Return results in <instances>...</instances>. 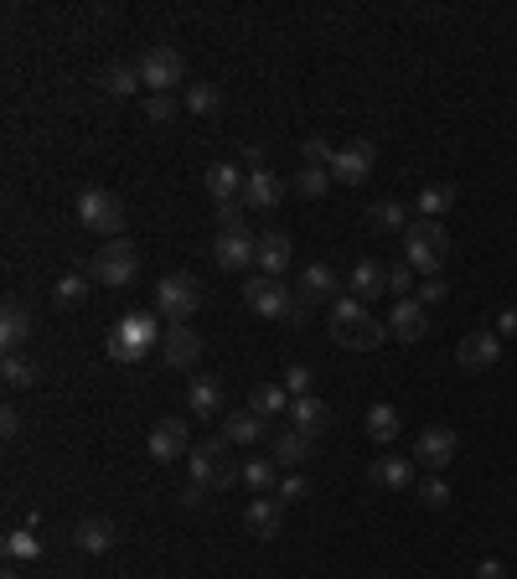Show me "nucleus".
Listing matches in <instances>:
<instances>
[{"mask_svg":"<svg viewBox=\"0 0 517 579\" xmlns=\"http://www.w3.org/2000/svg\"><path fill=\"white\" fill-rule=\"evenodd\" d=\"M326 321H331V337H337V347H352V352H373V347L388 337V326L362 311L357 295H337V300H331V316H326Z\"/></svg>","mask_w":517,"mask_h":579,"instance_id":"obj_1","label":"nucleus"},{"mask_svg":"<svg viewBox=\"0 0 517 579\" xmlns=\"http://www.w3.org/2000/svg\"><path fill=\"white\" fill-rule=\"evenodd\" d=\"M161 337H166V331H156V316H150V311H130L125 321L114 326L109 357H114V362H125V368H135V362H145L150 352H156Z\"/></svg>","mask_w":517,"mask_h":579,"instance_id":"obj_2","label":"nucleus"},{"mask_svg":"<svg viewBox=\"0 0 517 579\" xmlns=\"http://www.w3.org/2000/svg\"><path fill=\"white\" fill-rule=\"evenodd\" d=\"M404 259L414 264V274H440V264H445V254H450V238H445V223H430V218H414L409 228H404Z\"/></svg>","mask_w":517,"mask_h":579,"instance_id":"obj_3","label":"nucleus"},{"mask_svg":"<svg viewBox=\"0 0 517 579\" xmlns=\"http://www.w3.org/2000/svg\"><path fill=\"white\" fill-rule=\"evenodd\" d=\"M202 306V285L192 280V274H166V280H156V316L171 321V326H187Z\"/></svg>","mask_w":517,"mask_h":579,"instance_id":"obj_4","label":"nucleus"},{"mask_svg":"<svg viewBox=\"0 0 517 579\" xmlns=\"http://www.w3.org/2000/svg\"><path fill=\"white\" fill-rule=\"evenodd\" d=\"M187 466H192V481L207 486V492H223V486H233L243 471L233 466V455H228V440H202L192 455H187Z\"/></svg>","mask_w":517,"mask_h":579,"instance_id":"obj_5","label":"nucleus"},{"mask_svg":"<svg viewBox=\"0 0 517 579\" xmlns=\"http://www.w3.org/2000/svg\"><path fill=\"white\" fill-rule=\"evenodd\" d=\"M73 212H78L83 228H94V233H104V238L125 233V207H119V197L104 192V187H83L78 202H73Z\"/></svg>","mask_w":517,"mask_h":579,"instance_id":"obj_6","label":"nucleus"},{"mask_svg":"<svg viewBox=\"0 0 517 579\" xmlns=\"http://www.w3.org/2000/svg\"><path fill=\"white\" fill-rule=\"evenodd\" d=\"M135 269H140V259H135V243L130 238H109L104 249L94 254V280L104 290H125L135 280Z\"/></svg>","mask_w":517,"mask_h":579,"instance_id":"obj_7","label":"nucleus"},{"mask_svg":"<svg viewBox=\"0 0 517 579\" xmlns=\"http://www.w3.org/2000/svg\"><path fill=\"white\" fill-rule=\"evenodd\" d=\"M243 300H249V311H254V316H264V321H290V316H295V306H300V295H295V290H285L280 280H269V274H259V280L243 285Z\"/></svg>","mask_w":517,"mask_h":579,"instance_id":"obj_8","label":"nucleus"},{"mask_svg":"<svg viewBox=\"0 0 517 579\" xmlns=\"http://www.w3.org/2000/svg\"><path fill=\"white\" fill-rule=\"evenodd\" d=\"M181 78H187V57H181L176 47L156 42V47L140 57V83H150V94H171Z\"/></svg>","mask_w":517,"mask_h":579,"instance_id":"obj_9","label":"nucleus"},{"mask_svg":"<svg viewBox=\"0 0 517 579\" xmlns=\"http://www.w3.org/2000/svg\"><path fill=\"white\" fill-rule=\"evenodd\" d=\"M455 362H461V373H492L497 362H502V337L497 331H471V337L455 347Z\"/></svg>","mask_w":517,"mask_h":579,"instance_id":"obj_10","label":"nucleus"},{"mask_svg":"<svg viewBox=\"0 0 517 579\" xmlns=\"http://www.w3.org/2000/svg\"><path fill=\"white\" fill-rule=\"evenodd\" d=\"M150 455H156L161 466H171V461H187L192 455V430H187V419H161L156 430H150Z\"/></svg>","mask_w":517,"mask_h":579,"instance_id":"obj_11","label":"nucleus"},{"mask_svg":"<svg viewBox=\"0 0 517 579\" xmlns=\"http://www.w3.org/2000/svg\"><path fill=\"white\" fill-rule=\"evenodd\" d=\"M455 430H445V424H430V430H419V440H414V461L424 466V471H445L450 461H455Z\"/></svg>","mask_w":517,"mask_h":579,"instance_id":"obj_12","label":"nucleus"},{"mask_svg":"<svg viewBox=\"0 0 517 579\" xmlns=\"http://www.w3.org/2000/svg\"><path fill=\"white\" fill-rule=\"evenodd\" d=\"M212 264L228 269V274L259 264V238H249V233H218V243H212Z\"/></svg>","mask_w":517,"mask_h":579,"instance_id":"obj_13","label":"nucleus"},{"mask_svg":"<svg viewBox=\"0 0 517 579\" xmlns=\"http://www.w3.org/2000/svg\"><path fill=\"white\" fill-rule=\"evenodd\" d=\"M373 156H378V150L368 140L337 150V161H331V181H342V187H362V181L373 176Z\"/></svg>","mask_w":517,"mask_h":579,"instance_id":"obj_14","label":"nucleus"},{"mask_svg":"<svg viewBox=\"0 0 517 579\" xmlns=\"http://www.w3.org/2000/svg\"><path fill=\"white\" fill-rule=\"evenodd\" d=\"M197 357H202V337L187 326H166V337H161V362L166 368H197Z\"/></svg>","mask_w":517,"mask_h":579,"instance_id":"obj_15","label":"nucleus"},{"mask_svg":"<svg viewBox=\"0 0 517 579\" xmlns=\"http://www.w3.org/2000/svg\"><path fill=\"white\" fill-rule=\"evenodd\" d=\"M368 481L378 486V492H409L414 486V461L409 455H378V461L368 466Z\"/></svg>","mask_w":517,"mask_h":579,"instance_id":"obj_16","label":"nucleus"},{"mask_svg":"<svg viewBox=\"0 0 517 579\" xmlns=\"http://www.w3.org/2000/svg\"><path fill=\"white\" fill-rule=\"evenodd\" d=\"M306 306H321V300H337L342 295V280H337V269L331 264H306L300 269V290H295Z\"/></svg>","mask_w":517,"mask_h":579,"instance_id":"obj_17","label":"nucleus"},{"mask_svg":"<svg viewBox=\"0 0 517 579\" xmlns=\"http://www.w3.org/2000/svg\"><path fill=\"white\" fill-rule=\"evenodd\" d=\"M280 523H285V502L280 497H254L243 507V528L254 538H280Z\"/></svg>","mask_w":517,"mask_h":579,"instance_id":"obj_18","label":"nucleus"},{"mask_svg":"<svg viewBox=\"0 0 517 579\" xmlns=\"http://www.w3.org/2000/svg\"><path fill=\"white\" fill-rule=\"evenodd\" d=\"M243 181H249V176H238V166L233 161H212L207 166V176H202V187H207V197L212 202H243Z\"/></svg>","mask_w":517,"mask_h":579,"instance_id":"obj_19","label":"nucleus"},{"mask_svg":"<svg viewBox=\"0 0 517 579\" xmlns=\"http://www.w3.org/2000/svg\"><path fill=\"white\" fill-rule=\"evenodd\" d=\"M347 295H357L362 306L378 300V295H388V269L378 259H357V269L347 274Z\"/></svg>","mask_w":517,"mask_h":579,"instance_id":"obj_20","label":"nucleus"},{"mask_svg":"<svg viewBox=\"0 0 517 579\" xmlns=\"http://www.w3.org/2000/svg\"><path fill=\"white\" fill-rule=\"evenodd\" d=\"M114 543H119V528L109 523V517H83V523L73 528V548H78V554H109Z\"/></svg>","mask_w":517,"mask_h":579,"instance_id":"obj_21","label":"nucleus"},{"mask_svg":"<svg viewBox=\"0 0 517 579\" xmlns=\"http://www.w3.org/2000/svg\"><path fill=\"white\" fill-rule=\"evenodd\" d=\"M424 331H430V316H424V306L409 295V300H399L393 306V316H388V337H399V342H419Z\"/></svg>","mask_w":517,"mask_h":579,"instance_id":"obj_22","label":"nucleus"},{"mask_svg":"<svg viewBox=\"0 0 517 579\" xmlns=\"http://www.w3.org/2000/svg\"><path fill=\"white\" fill-rule=\"evenodd\" d=\"M311 450H316V435H306V430H295V424H285V430L275 435V466H306L311 461Z\"/></svg>","mask_w":517,"mask_h":579,"instance_id":"obj_23","label":"nucleus"},{"mask_svg":"<svg viewBox=\"0 0 517 579\" xmlns=\"http://www.w3.org/2000/svg\"><path fill=\"white\" fill-rule=\"evenodd\" d=\"M290 259H295V243L285 233H264L259 238V269L269 274V280H280V274L290 269Z\"/></svg>","mask_w":517,"mask_h":579,"instance_id":"obj_24","label":"nucleus"},{"mask_svg":"<svg viewBox=\"0 0 517 579\" xmlns=\"http://www.w3.org/2000/svg\"><path fill=\"white\" fill-rule=\"evenodd\" d=\"M285 192V181L275 171H249V181H243V207H275Z\"/></svg>","mask_w":517,"mask_h":579,"instance_id":"obj_25","label":"nucleus"},{"mask_svg":"<svg viewBox=\"0 0 517 579\" xmlns=\"http://www.w3.org/2000/svg\"><path fill=\"white\" fill-rule=\"evenodd\" d=\"M223 440H228V445H238V450H243V445H259V440H264V419H259L254 409L228 414V419H223Z\"/></svg>","mask_w":517,"mask_h":579,"instance_id":"obj_26","label":"nucleus"},{"mask_svg":"<svg viewBox=\"0 0 517 579\" xmlns=\"http://www.w3.org/2000/svg\"><path fill=\"white\" fill-rule=\"evenodd\" d=\"M26 337H32V311H26L21 300H11V306L0 311V342H6V357H11Z\"/></svg>","mask_w":517,"mask_h":579,"instance_id":"obj_27","label":"nucleus"},{"mask_svg":"<svg viewBox=\"0 0 517 579\" xmlns=\"http://www.w3.org/2000/svg\"><path fill=\"white\" fill-rule=\"evenodd\" d=\"M187 404L197 419H212V414H223V383L218 378H192L187 388Z\"/></svg>","mask_w":517,"mask_h":579,"instance_id":"obj_28","label":"nucleus"},{"mask_svg":"<svg viewBox=\"0 0 517 579\" xmlns=\"http://www.w3.org/2000/svg\"><path fill=\"white\" fill-rule=\"evenodd\" d=\"M290 388L285 383H259L254 388V399H249V409L259 414V419H280V414H290Z\"/></svg>","mask_w":517,"mask_h":579,"instance_id":"obj_29","label":"nucleus"},{"mask_svg":"<svg viewBox=\"0 0 517 579\" xmlns=\"http://www.w3.org/2000/svg\"><path fill=\"white\" fill-rule=\"evenodd\" d=\"M290 424H295V430H306V435H321L326 424H331V409L316 399V393H306V399L290 404Z\"/></svg>","mask_w":517,"mask_h":579,"instance_id":"obj_30","label":"nucleus"},{"mask_svg":"<svg viewBox=\"0 0 517 579\" xmlns=\"http://www.w3.org/2000/svg\"><path fill=\"white\" fill-rule=\"evenodd\" d=\"M243 486H249L254 497H275L280 492V466L275 461H249L243 466Z\"/></svg>","mask_w":517,"mask_h":579,"instance_id":"obj_31","label":"nucleus"},{"mask_svg":"<svg viewBox=\"0 0 517 579\" xmlns=\"http://www.w3.org/2000/svg\"><path fill=\"white\" fill-rule=\"evenodd\" d=\"M368 435H373V445H393V435H399V409L373 404L368 409Z\"/></svg>","mask_w":517,"mask_h":579,"instance_id":"obj_32","label":"nucleus"},{"mask_svg":"<svg viewBox=\"0 0 517 579\" xmlns=\"http://www.w3.org/2000/svg\"><path fill=\"white\" fill-rule=\"evenodd\" d=\"M368 223L378 233H404L409 228V212H404V202H373L368 207Z\"/></svg>","mask_w":517,"mask_h":579,"instance_id":"obj_33","label":"nucleus"},{"mask_svg":"<svg viewBox=\"0 0 517 579\" xmlns=\"http://www.w3.org/2000/svg\"><path fill=\"white\" fill-rule=\"evenodd\" d=\"M104 88H109L114 99L135 94V88H140V63H109V68H104Z\"/></svg>","mask_w":517,"mask_h":579,"instance_id":"obj_34","label":"nucleus"},{"mask_svg":"<svg viewBox=\"0 0 517 579\" xmlns=\"http://www.w3.org/2000/svg\"><path fill=\"white\" fill-rule=\"evenodd\" d=\"M414 207H419V218H430V223H440L445 212L455 207V187H424Z\"/></svg>","mask_w":517,"mask_h":579,"instance_id":"obj_35","label":"nucleus"},{"mask_svg":"<svg viewBox=\"0 0 517 579\" xmlns=\"http://www.w3.org/2000/svg\"><path fill=\"white\" fill-rule=\"evenodd\" d=\"M290 187L306 197V202H316V197H326V187H331V171H321V166H300Z\"/></svg>","mask_w":517,"mask_h":579,"instance_id":"obj_36","label":"nucleus"},{"mask_svg":"<svg viewBox=\"0 0 517 579\" xmlns=\"http://www.w3.org/2000/svg\"><path fill=\"white\" fill-rule=\"evenodd\" d=\"M187 109H192V114H202V119L218 114V109H223L218 83H192V88H187Z\"/></svg>","mask_w":517,"mask_h":579,"instance_id":"obj_37","label":"nucleus"},{"mask_svg":"<svg viewBox=\"0 0 517 579\" xmlns=\"http://www.w3.org/2000/svg\"><path fill=\"white\" fill-rule=\"evenodd\" d=\"M42 554V538L32 533V528H16V533H6V559L16 564V559H37Z\"/></svg>","mask_w":517,"mask_h":579,"instance_id":"obj_38","label":"nucleus"},{"mask_svg":"<svg viewBox=\"0 0 517 579\" xmlns=\"http://www.w3.org/2000/svg\"><path fill=\"white\" fill-rule=\"evenodd\" d=\"M52 300L57 306H78V300H88V280L83 274H63V280L52 285Z\"/></svg>","mask_w":517,"mask_h":579,"instance_id":"obj_39","label":"nucleus"},{"mask_svg":"<svg viewBox=\"0 0 517 579\" xmlns=\"http://www.w3.org/2000/svg\"><path fill=\"white\" fill-rule=\"evenodd\" d=\"M42 373H37V362H26V357H6V388H32Z\"/></svg>","mask_w":517,"mask_h":579,"instance_id":"obj_40","label":"nucleus"},{"mask_svg":"<svg viewBox=\"0 0 517 579\" xmlns=\"http://www.w3.org/2000/svg\"><path fill=\"white\" fill-rule=\"evenodd\" d=\"M300 156H306V166L331 171V161H337V150H331V140H326V135H311L306 145H300Z\"/></svg>","mask_w":517,"mask_h":579,"instance_id":"obj_41","label":"nucleus"},{"mask_svg":"<svg viewBox=\"0 0 517 579\" xmlns=\"http://www.w3.org/2000/svg\"><path fill=\"white\" fill-rule=\"evenodd\" d=\"M145 119H150V125H171V119H176V99L171 94H150L145 99Z\"/></svg>","mask_w":517,"mask_h":579,"instance_id":"obj_42","label":"nucleus"},{"mask_svg":"<svg viewBox=\"0 0 517 579\" xmlns=\"http://www.w3.org/2000/svg\"><path fill=\"white\" fill-rule=\"evenodd\" d=\"M388 290L399 295V300H409V290H414V264H409V259L388 269Z\"/></svg>","mask_w":517,"mask_h":579,"instance_id":"obj_43","label":"nucleus"},{"mask_svg":"<svg viewBox=\"0 0 517 579\" xmlns=\"http://www.w3.org/2000/svg\"><path fill=\"white\" fill-rule=\"evenodd\" d=\"M311 368H306V362H295V368L285 373V388H290V399H306V393H311Z\"/></svg>","mask_w":517,"mask_h":579,"instance_id":"obj_44","label":"nucleus"},{"mask_svg":"<svg viewBox=\"0 0 517 579\" xmlns=\"http://www.w3.org/2000/svg\"><path fill=\"white\" fill-rule=\"evenodd\" d=\"M306 497H311V481H306V476H290V481H280V502H285V507L306 502Z\"/></svg>","mask_w":517,"mask_h":579,"instance_id":"obj_45","label":"nucleus"},{"mask_svg":"<svg viewBox=\"0 0 517 579\" xmlns=\"http://www.w3.org/2000/svg\"><path fill=\"white\" fill-rule=\"evenodd\" d=\"M419 502H424V507H445V502H450V486H445L440 476H430V481L419 486Z\"/></svg>","mask_w":517,"mask_h":579,"instance_id":"obj_46","label":"nucleus"},{"mask_svg":"<svg viewBox=\"0 0 517 579\" xmlns=\"http://www.w3.org/2000/svg\"><path fill=\"white\" fill-rule=\"evenodd\" d=\"M218 233H243V202H223L218 207Z\"/></svg>","mask_w":517,"mask_h":579,"instance_id":"obj_47","label":"nucleus"},{"mask_svg":"<svg viewBox=\"0 0 517 579\" xmlns=\"http://www.w3.org/2000/svg\"><path fill=\"white\" fill-rule=\"evenodd\" d=\"M445 295H450V290H445V280H430V285H424V290H419L414 300H419V306H440Z\"/></svg>","mask_w":517,"mask_h":579,"instance_id":"obj_48","label":"nucleus"},{"mask_svg":"<svg viewBox=\"0 0 517 579\" xmlns=\"http://www.w3.org/2000/svg\"><path fill=\"white\" fill-rule=\"evenodd\" d=\"M492 331H497V337H517V306H507V311L497 316V326H492Z\"/></svg>","mask_w":517,"mask_h":579,"instance_id":"obj_49","label":"nucleus"},{"mask_svg":"<svg viewBox=\"0 0 517 579\" xmlns=\"http://www.w3.org/2000/svg\"><path fill=\"white\" fill-rule=\"evenodd\" d=\"M202 502H207V486L187 481V492H181V507H202Z\"/></svg>","mask_w":517,"mask_h":579,"instance_id":"obj_50","label":"nucleus"},{"mask_svg":"<svg viewBox=\"0 0 517 579\" xmlns=\"http://www.w3.org/2000/svg\"><path fill=\"white\" fill-rule=\"evenodd\" d=\"M16 430H21V419H16V409H0V435H6V440H16Z\"/></svg>","mask_w":517,"mask_h":579,"instance_id":"obj_51","label":"nucleus"},{"mask_svg":"<svg viewBox=\"0 0 517 579\" xmlns=\"http://www.w3.org/2000/svg\"><path fill=\"white\" fill-rule=\"evenodd\" d=\"M507 569H502V559H481L476 564V579H502Z\"/></svg>","mask_w":517,"mask_h":579,"instance_id":"obj_52","label":"nucleus"},{"mask_svg":"<svg viewBox=\"0 0 517 579\" xmlns=\"http://www.w3.org/2000/svg\"><path fill=\"white\" fill-rule=\"evenodd\" d=\"M0 579H21V574H16V569H6V574H0Z\"/></svg>","mask_w":517,"mask_h":579,"instance_id":"obj_53","label":"nucleus"}]
</instances>
